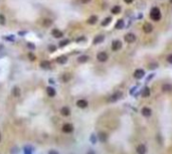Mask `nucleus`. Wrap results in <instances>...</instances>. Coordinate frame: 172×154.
<instances>
[{"mask_svg":"<svg viewBox=\"0 0 172 154\" xmlns=\"http://www.w3.org/2000/svg\"><path fill=\"white\" fill-rule=\"evenodd\" d=\"M161 11L158 7H153L150 11V18H151L153 21H159L161 19Z\"/></svg>","mask_w":172,"mask_h":154,"instance_id":"obj_1","label":"nucleus"},{"mask_svg":"<svg viewBox=\"0 0 172 154\" xmlns=\"http://www.w3.org/2000/svg\"><path fill=\"white\" fill-rule=\"evenodd\" d=\"M108 59H109L108 53L105 52V51H101V52H99V53H98V56H97V60H98L99 62H107V61H108Z\"/></svg>","mask_w":172,"mask_h":154,"instance_id":"obj_2","label":"nucleus"},{"mask_svg":"<svg viewBox=\"0 0 172 154\" xmlns=\"http://www.w3.org/2000/svg\"><path fill=\"white\" fill-rule=\"evenodd\" d=\"M124 40L127 42V43H133L136 41V35L134 33H127L125 36H124Z\"/></svg>","mask_w":172,"mask_h":154,"instance_id":"obj_3","label":"nucleus"},{"mask_svg":"<svg viewBox=\"0 0 172 154\" xmlns=\"http://www.w3.org/2000/svg\"><path fill=\"white\" fill-rule=\"evenodd\" d=\"M122 48V42L120 40H114L112 42V50L113 51H118Z\"/></svg>","mask_w":172,"mask_h":154,"instance_id":"obj_4","label":"nucleus"},{"mask_svg":"<svg viewBox=\"0 0 172 154\" xmlns=\"http://www.w3.org/2000/svg\"><path fill=\"white\" fill-rule=\"evenodd\" d=\"M133 76H134V78H135V79H137V80H141V79L143 78V77L145 76V72H144V70L138 69V70H136V71L134 72Z\"/></svg>","mask_w":172,"mask_h":154,"instance_id":"obj_5","label":"nucleus"},{"mask_svg":"<svg viewBox=\"0 0 172 154\" xmlns=\"http://www.w3.org/2000/svg\"><path fill=\"white\" fill-rule=\"evenodd\" d=\"M152 30H153V25L151 23H149V22L144 23V25H143V31L145 32V33H150V32H152Z\"/></svg>","mask_w":172,"mask_h":154,"instance_id":"obj_6","label":"nucleus"},{"mask_svg":"<svg viewBox=\"0 0 172 154\" xmlns=\"http://www.w3.org/2000/svg\"><path fill=\"white\" fill-rule=\"evenodd\" d=\"M141 113H142V115H143L144 117H150V116H151V114H152V111H151V109H150V108L144 107V108L142 109Z\"/></svg>","mask_w":172,"mask_h":154,"instance_id":"obj_7","label":"nucleus"},{"mask_svg":"<svg viewBox=\"0 0 172 154\" xmlns=\"http://www.w3.org/2000/svg\"><path fill=\"white\" fill-rule=\"evenodd\" d=\"M123 96V94L121 93V92H117V93H115L114 95H112V97L110 98V101L111 102H115V101H118L119 99H121V97Z\"/></svg>","mask_w":172,"mask_h":154,"instance_id":"obj_8","label":"nucleus"},{"mask_svg":"<svg viewBox=\"0 0 172 154\" xmlns=\"http://www.w3.org/2000/svg\"><path fill=\"white\" fill-rule=\"evenodd\" d=\"M77 105L79 108H82V109H85V108H87L88 107V102L86 101V100H79L77 102Z\"/></svg>","mask_w":172,"mask_h":154,"instance_id":"obj_9","label":"nucleus"},{"mask_svg":"<svg viewBox=\"0 0 172 154\" xmlns=\"http://www.w3.org/2000/svg\"><path fill=\"white\" fill-rule=\"evenodd\" d=\"M104 39H105V36L104 35H97L96 37H95V39H94V43L95 45H98V43H101V42H103L104 41Z\"/></svg>","mask_w":172,"mask_h":154,"instance_id":"obj_10","label":"nucleus"},{"mask_svg":"<svg viewBox=\"0 0 172 154\" xmlns=\"http://www.w3.org/2000/svg\"><path fill=\"white\" fill-rule=\"evenodd\" d=\"M124 25H125V23H124V20L123 19H119L116 22V24H115V27L117 28V29H122L123 27H124Z\"/></svg>","mask_w":172,"mask_h":154,"instance_id":"obj_11","label":"nucleus"},{"mask_svg":"<svg viewBox=\"0 0 172 154\" xmlns=\"http://www.w3.org/2000/svg\"><path fill=\"white\" fill-rule=\"evenodd\" d=\"M97 21H98V16H96V15H92V16H90L89 17V19H88V21L87 22L89 23V24H95Z\"/></svg>","mask_w":172,"mask_h":154,"instance_id":"obj_12","label":"nucleus"},{"mask_svg":"<svg viewBox=\"0 0 172 154\" xmlns=\"http://www.w3.org/2000/svg\"><path fill=\"white\" fill-rule=\"evenodd\" d=\"M51 33H52L53 36H55V37H57V38H58V37H61V36L63 35V33H62V32H61L59 29H53Z\"/></svg>","mask_w":172,"mask_h":154,"instance_id":"obj_13","label":"nucleus"},{"mask_svg":"<svg viewBox=\"0 0 172 154\" xmlns=\"http://www.w3.org/2000/svg\"><path fill=\"white\" fill-rule=\"evenodd\" d=\"M137 152H138V154H145L146 153V147L143 144L139 145L137 147Z\"/></svg>","mask_w":172,"mask_h":154,"instance_id":"obj_14","label":"nucleus"},{"mask_svg":"<svg viewBox=\"0 0 172 154\" xmlns=\"http://www.w3.org/2000/svg\"><path fill=\"white\" fill-rule=\"evenodd\" d=\"M52 24V20L51 19H48V18H44L43 21H42V25L44 27H48Z\"/></svg>","mask_w":172,"mask_h":154,"instance_id":"obj_15","label":"nucleus"},{"mask_svg":"<svg viewBox=\"0 0 172 154\" xmlns=\"http://www.w3.org/2000/svg\"><path fill=\"white\" fill-rule=\"evenodd\" d=\"M111 11H112L113 14H119V13L121 12V7H120L119 5H116V6H114V7L111 9Z\"/></svg>","mask_w":172,"mask_h":154,"instance_id":"obj_16","label":"nucleus"},{"mask_svg":"<svg viewBox=\"0 0 172 154\" xmlns=\"http://www.w3.org/2000/svg\"><path fill=\"white\" fill-rule=\"evenodd\" d=\"M162 91H163V92H171V91H172V85H170V84H165V85H163Z\"/></svg>","mask_w":172,"mask_h":154,"instance_id":"obj_17","label":"nucleus"},{"mask_svg":"<svg viewBox=\"0 0 172 154\" xmlns=\"http://www.w3.org/2000/svg\"><path fill=\"white\" fill-rule=\"evenodd\" d=\"M40 67L42 69H49L50 68V62H47V61H43L40 62Z\"/></svg>","mask_w":172,"mask_h":154,"instance_id":"obj_18","label":"nucleus"},{"mask_svg":"<svg viewBox=\"0 0 172 154\" xmlns=\"http://www.w3.org/2000/svg\"><path fill=\"white\" fill-rule=\"evenodd\" d=\"M62 130H63L64 132H67V133H70V132L72 131V126L70 125V124H66V125L62 127Z\"/></svg>","mask_w":172,"mask_h":154,"instance_id":"obj_19","label":"nucleus"},{"mask_svg":"<svg viewBox=\"0 0 172 154\" xmlns=\"http://www.w3.org/2000/svg\"><path fill=\"white\" fill-rule=\"evenodd\" d=\"M67 57H64V56H61V57H58L57 59V62L58 63H64V62H67Z\"/></svg>","mask_w":172,"mask_h":154,"instance_id":"obj_20","label":"nucleus"},{"mask_svg":"<svg viewBox=\"0 0 172 154\" xmlns=\"http://www.w3.org/2000/svg\"><path fill=\"white\" fill-rule=\"evenodd\" d=\"M142 96L145 97V98L150 96V89H149V88H145V89L142 91Z\"/></svg>","mask_w":172,"mask_h":154,"instance_id":"obj_21","label":"nucleus"},{"mask_svg":"<svg viewBox=\"0 0 172 154\" xmlns=\"http://www.w3.org/2000/svg\"><path fill=\"white\" fill-rule=\"evenodd\" d=\"M60 112H61V114H62L63 116H69V115H70V110H69V108H67V107L62 108Z\"/></svg>","mask_w":172,"mask_h":154,"instance_id":"obj_22","label":"nucleus"},{"mask_svg":"<svg viewBox=\"0 0 172 154\" xmlns=\"http://www.w3.org/2000/svg\"><path fill=\"white\" fill-rule=\"evenodd\" d=\"M47 95L50 97H53L56 95V91L52 89V88H47Z\"/></svg>","mask_w":172,"mask_h":154,"instance_id":"obj_23","label":"nucleus"},{"mask_svg":"<svg viewBox=\"0 0 172 154\" xmlns=\"http://www.w3.org/2000/svg\"><path fill=\"white\" fill-rule=\"evenodd\" d=\"M107 137H108V136H107V134L105 133V132H101V133H100V140L101 141L105 142L107 140Z\"/></svg>","mask_w":172,"mask_h":154,"instance_id":"obj_24","label":"nucleus"},{"mask_svg":"<svg viewBox=\"0 0 172 154\" xmlns=\"http://www.w3.org/2000/svg\"><path fill=\"white\" fill-rule=\"evenodd\" d=\"M89 60V57L88 56H82L79 58V62H88Z\"/></svg>","mask_w":172,"mask_h":154,"instance_id":"obj_25","label":"nucleus"},{"mask_svg":"<svg viewBox=\"0 0 172 154\" xmlns=\"http://www.w3.org/2000/svg\"><path fill=\"white\" fill-rule=\"evenodd\" d=\"M111 20H112V18L111 17H107L104 21H103V22H102V25L103 26H106V25H108L110 22H111Z\"/></svg>","mask_w":172,"mask_h":154,"instance_id":"obj_26","label":"nucleus"},{"mask_svg":"<svg viewBox=\"0 0 172 154\" xmlns=\"http://www.w3.org/2000/svg\"><path fill=\"white\" fill-rule=\"evenodd\" d=\"M156 68H158V63H156V62H151V63H149V69L154 70V69H156Z\"/></svg>","mask_w":172,"mask_h":154,"instance_id":"obj_27","label":"nucleus"},{"mask_svg":"<svg viewBox=\"0 0 172 154\" xmlns=\"http://www.w3.org/2000/svg\"><path fill=\"white\" fill-rule=\"evenodd\" d=\"M19 94H20L19 89H18V88H14V89H13V95H14L15 97H18Z\"/></svg>","mask_w":172,"mask_h":154,"instance_id":"obj_28","label":"nucleus"},{"mask_svg":"<svg viewBox=\"0 0 172 154\" xmlns=\"http://www.w3.org/2000/svg\"><path fill=\"white\" fill-rule=\"evenodd\" d=\"M28 58H29V60H30V61H35V60H36L35 56H34V54H32L31 52H30V53H28Z\"/></svg>","mask_w":172,"mask_h":154,"instance_id":"obj_29","label":"nucleus"},{"mask_svg":"<svg viewBox=\"0 0 172 154\" xmlns=\"http://www.w3.org/2000/svg\"><path fill=\"white\" fill-rule=\"evenodd\" d=\"M4 23H5V17L2 14H0V24H4Z\"/></svg>","mask_w":172,"mask_h":154,"instance_id":"obj_30","label":"nucleus"},{"mask_svg":"<svg viewBox=\"0 0 172 154\" xmlns=\"http://www.w3.org/2000/svg\"><path fill=\"white\" fill-rule=\"evenodd\" d=\"M166 60H167V62H168L169 63H172V53H171V54H169V56L167 57V59H166Z\"/></svg>","mask_w":172,"mask_h":154,"instance_id":"obj_31","label":"nucleus"},{"mask_svg":"<svg viewBox=\"0 0 172 154\" xmlns=\"http://www.w3.org/2000/svg\"><path fill=\"white\" fill-rule=\"evenodd\" d=\"M70 75H63V77H62V80L63 81H69L70 80V77H69Z\"/></svg>","mask_w":172,"mask_h":154,"instance_id":"obj_32","label":"nucleus"},{"mask_svg":"<svg viewBox=\"0 0 172 154\" xmlns=\"http://www.w3.org/2000/svg\"><path fill=\"white\" fill-rule=\"evenodd\" d=\"M68 42H69V40H64V41H61V42H60V46H67V45H68Z\"/></svg>","mask_w":172,"mask_h":154,"instance_id":"obj_33","label":"nucleus"},{"mask_svg":"<svg viewBox=\"0 0 172 154\" xmlns=\"http://www.w3.org/2000/svg\"><path fill=\"white\" fill-rule=\"evenodd\" d=\"M91 1V0H81V2L83 3V4H87V3H89Z\"/></svg>","mask_w":172,"mask_h":154,"instance_id":"obj_34","label":"nucleus"},{"mask_svg":"<svg viewBox=\"0 0 172 154\" xmlns=\"http://www.w3.org/2000/svg\"><path fill=\"white\" fill-rule=\"evenodd\" d=\"M124 1H125V3H127V4H131V3L134 1V0H124Z\"/></svg>","mask_w":172,"mask_h":154,"instance_id":"obj_35","label":"nucleus"},{"mask_svg":"<svg viewBox=\"0 0 172 154\" xmlns=\"http://www.w3.org/2000/svg\"><path fill=\"white\" fill-rule=\"evenodd\" d=\"M49 49L51 50V52H53V51L56 50V47H55V46H49Z\"/></svg>","mask_w":172,"mask_h":154,"instance_id":"obj_36","label":"nucleus"},{"mask_svg":"<svg viewBox=\"0 0 172 154\" xmlns=\"http://www.w3.org/2000/svg\"><path fill=\"white\" fill-rule=\"evenodd\" d=\"M49 154H57V153H53V152H50Z\"/></svg>","mask_w":172,"mask_h":154,"instance_id":"obj_37","label":"nucleus"},{"mask_svg":"<svg viewBox=\"0 0 172 154\" xmlns=\"http://www.w3.org/2000/svg\"><path fill=\"white\" fill-rule=\"evenodd\" d=\"M170 2H171V3H172V0H170Z\"/></svg>","mask_w":172,"mask_h":154,"instance_id":"obj_38","label":"nucleus"},{"mask_svg":"<svg viewBox=\"0 0 172 154\" xmlns=\"http://www.w3.org/2000/svg\"><path fill=\"white\" fill-rule=\"evenodd\" d=\"M0 138H1V137H0Z\"/></svg>","mask_w":172,"mask_h":154,"instance_id":"obj_39","label":"nucleus"}]
</instances>
